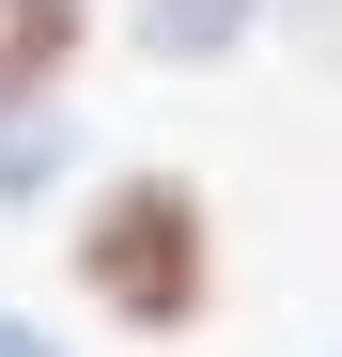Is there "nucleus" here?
<instances>
[{"instance_id": "nucleus-1", "label": "nucleus", "mask_w": 342, "mask_h": 357, "mask_svg": "<svg viewBox=\"0 0 342 357\" xmlns=\"http://www.w3.org/2000/svg\"><path fill=\"white\" fill-rule=\"evenodd\" d=\"M202 280H218V249H202V202L171 187V171H140V187H109L78 218V295L109 326H140V342L202 326Z\"/></svg>"}, {"instance_id": "nucleus-2", "label": "nucleus", "mask_w": 342, "mask_h": 357, "mask_svg": "<svg viewBox=\"0 0 342 357\" xmlns=\"http://www.w3.org/2000/svg\"><path fill=\"white\" fill-rule=\"evenodd\" d=\"M78 0H0V109L16 93H63V63H78Z\"/></svg>"}, {"instance_id": "nucleus-3", "label": "nucleus", "mask_w": 342, "mask_h": 357, "mask_svg": "<svg viewBox=\"0 0 342 357\" xmlns=\"http://www.w3.org/2000/svg\"><path fill=\"white\" fill-rule=\"evenodd\" d=\"M234 31H249V0H140V47H156V63H218Z\"/></svg>"}, {"instance_id": "nucleus-4", "label": "nucleus", "mask_w": 342, "mask_h": 357, "mask_svg": "<svg viewBox=\"0 0 342 357\" xmlns=\"http://www.w3.org/2000/svg\"><path fill=\"white\" fill-rule=\"evenodd\" d=\"M47 155H63V140H47V125H31V93H16V109H0V202H31V187H47Z\"/></svg>"}, {"instance_id": "nucleus-5", "label": "nucleus", "mask_w": 342, "mask_h": 357, "mask_svg": "<svg viewBox=\"0 0 342 357\" xmlns=\"http://www.w3.org/2000/svg\"><path fill=\"white\" fill-rule=\"evenodd\" d=\"M0 357H47V326H16V311H0Z\"/></svg>"}]
</instances>
